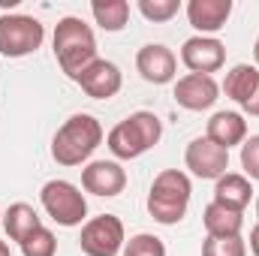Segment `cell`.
Here are the masks:
<instances>
[{"mask_svg": "<svg viewBox=\"0 0 259 256\" xmlns=\"http://www.w3.org/2000/svg\"><path fill=\"white\" fill-rule=\"evenodd\" d=\"M160 139H163V121L154 112L142 109V112L127 115L121 124H115V127L109 130L106 145H109V151L118 160H136L145 151H151Z\"/></svg>", "mask_w": 259, "mask_h": 256, "instance_id": "obj_3", "label": "cell"}, {"mask_svg": "<svg viewBox=\"0 0 259 256\" xmlns=\"http://www.w3.org/2000/svg\"><path fill=\"white\" fill-rule=\"evenodd\" d=\"M241 109H244V115H250V118H259V81L256 88H253V94L241 103Z\"/></svg>", "mask_w": 259, "mask_h": 256, "instance_id": "obj_26", "label": "cell"}, {"mask_svg": "<svg viewBox=\"0 0 259 256\" xmlns=\"http://www.w3.org/2000/svg\"><path fill=\"white\" fill-rule=\"evenodd\" d=\"M205 136L214 145H220V148L229 151L235 145H244V139H247V121H244L241 112H214L211 121H208Z\"/></svg>", "mask_w": 259, "mask_h": 256, "instance_id": "obj_15", "label": "cell"}, {"mask_svg": "<svg viewBox=\"0 0 259 256\" xmlns=\"http://www.w3.org/2000/svg\"><path fill=\"white\" fill-rule=\"evenodd\" d=\"M103 142V124L94 115H72L58 127L52 139V160L58 166H81Z\"/></svg>", "mask_w": 259, "mask_h": 256, "instance_id": "obj_1", "label": "cell"}, {"mask_svg": "<svg viewBox=\"0 0 259 256\" xmlns=\"http://www.w3.org/2000/svg\"><path fill=\"white\" fill-rule=\"evenodd\" d=\"M127 238H124V223L118 214H100L84 220L81 235H78V247L84 256H118L124 250Z\"/></svg>", "mask_w": 259, "mask_h": 256, "instance_id": "obj_7", "label": "cell"}, {"mask_svg": "<svg viewBox=\"0 0 259 256\" xmlns=\"http://www.w3.org/2000/svg\"><path fill=\"white\" fill-rule=\"evenodd\" d=\"M39 202L46 208V214L58 223V226H84V217H88V199L84 193L78 190L72 181L64 178H52L42 184L39 190Z\"/></svg>", "mask_w": 259, "mask_h": 256, "instance_id": "obj_5", "label": "cell"}, {"mask_svg": "<svg viewBox=\"0 0 259 256\" xmlns=\"http://www.w3.org/2000/svg\"><path fill=\"white\" fill-rule=\"evenodd\" d=\"M136 6H139V12H142L148 21L163 24V21H172V18L178 15L181 0H139Z\"/></svg>", "mask_w": 259, "mask_h": 256, "instance_id": "obj_22", "label": "cell"}, {"mask_svg": "<svg viewBox=\"0 0 259 256\" xmlns=\"http://www.w3.org/2000/svg\"><path fill=\"white\" fill-rule=\"evenodd\" d=\"M181 64L187 66L190 72H202L211 75L217 69H223L226 64V46L217 36H190L181 46Z\"/></svg>", "mask_w": 259, "mask_h": 256, "instance_id": "obj_9", "label": "cell"}, {"mask_svg": "<svg viewBox=\"0 0 259 256\" xmlns=\"http://www.w3.org/2000/svg\"><path fill=\"white\" fill-rule=\"evenodd\" d=\"M94 21L106 30V33H118L124 30L130 21V3L127 0H94L91 3Z\"/></svg>", "mask_w": 259, "mask_h": 256, "instance_id": "obj_20", "label": "cell"}, {"mask_svg": "<svg viewBox=\"0 0 259 256\" xmlns=\"http://www.w3.org/2000/svg\"><path fill=\"white\" fill-rule=\"evenodd\" d=\"M124 256H166V244L151 232H139L124 244Z\"/></svg>", "mask_w": 259, "mask_h": 256, "instance_id": "obj_23", "label": "cell"}, {"mask_svg": "<svg viewBox=\"0 0 259 256\" xmlns=\"http://www.w3.org/2000/svg\"><path fill=\"white\" fill-rule=\"evenodd\" d=\"M256 223H259V196H256Z\"/></svg>", "mask_w": 259, "mask_h": 256, "instance_id": "obj_30", "label": "cell"}, {"mask_svg": "<svg viewBox=\"0 0 259 256\" xmlns=\"http://www.w3.org/2000/svg\"><path fill=\"white\" fill-rule=\"evenodd\" d=\"M253 199V184L250 178L238 175V172H226L223 178L214 181V202L217 205H226L232 211H244Z\"/></svg>", "mask_w": 259, "mask_h": 256, "instance_id": "obj_17", "label": "cell"}, {"mask_svg": "<svg viewBox=\"0 0 259 256\" xmlns=\"http://www.w3.org/2000/svg\"><path fill=\"white\" fill-rule=\"evenodd\" d=\"M175 103L187 112H205L217 103L220 97V84L214 81V75H202V72H187L175 81Z\"/></svg>", "mask_w": 259, "mask_h": 256, "instance_id": "obj_11", "label": "cell"}, {"mask_svg": "<svg viewBox=\"0 0 259 256\" xmlns=\"http://www.w3.org/2000/svg\"><path fill=\"white\" fill-rule=\"evenodd\" d=\"M75 84H78L91 100H112V97L121 91L124 75H121L118 64L97 58L91 66H84V69H81V75L75 78Z\"/></svg>", "mask_w": 259, "mask_h": 256, "instance_id": "obj_13", "label": "cell"}, {"mask_svg": "<svg viewBox=\"0 0 259 256\" xmlns=\"http://www.w3.org/2000/svg\"><path fill=\"white\" fill-rule=\"evenodd\" d=\"M250 253L259 256V223L250 229Z\"/></svg>", "mask_w": 259, "mask_h": 256, "instance_id": "obj_27", "label": "cell"}, {"mask_svg": "<svg viewBox=\"0 0 259 256\" xmlns=\"http://www.w3.org/2000/svg\"><path fill=\"white\" fill-rule=\"evenodd\" d=\"M259 81V69L250 64H235L229 72H226V78H223V94L232 100V103H244L250 94H253V88H256Z\"/></svg>", "mask_w": 259, "mask_h": 256, "instance_id": "obj_19", "label": "cell"}, {"mask_svg": "<svg viewBox=\"0 0 259 256\" xmlns=\"http://www.w3.org/2000/svg\"><path fill=\"white\" fill-rule=\"evenodd\" d=\"M18 247H21V256H55L58 253V238H55L52 229L39 226V229H36L33 235H27Z\"/></svg>", "mask_w": 259, "mask_h": 256, "instance_id": "obj_21", "label": "cell"}, {"mask_svg": "<svg viewBox=\"0 0 259 256\" xmlns=\"http://www.w3.org/2000/svg\"><path fill=\"white\" fill-rule=\"evenodd\" d=\"M202 256H247V241L241 235L235 238H205Z\"/></svg>", "mask_w": 259, "mask_h": 256, "instance_id": "obj_24", "label": "cell"}, {"mask_svg": "<svg viewBox=\"0 0 259 256\" xmlns=\"http://www.w3.org/2000/svg\"><path fill=\"white\" fill-rule=\"evenodd\" d=\"M190 193L193 184L181 169H163L148 193V214L163 226H175L184 220L190 208Z\"/></svg>", "mask_w": 259, "mask_h": 256, "instance_id": "obj_4", "label": "cell"}, {"mask_svg": "<svg viewBox=\"0 0 259 256\" xmlns=\"http://www.w3.org/2000/svg\"><path fill=\"white\" fill-rule=\"evenodd\" d=\"M253 61H256V69H259V36H256V42H253Z\"/></svg>", "mask_w": 259, "mask_h": 256, "instance_id": "obj_29", "label": "cell"}, {"mask_svg": "<svg viewBox=\"0 0 259 256\" xmlns=\"http://www.w3.org/2000/svg\"><path fill=\"white\" fill-rule=\"evenodd\" d=\"M232 15V0H190L187 3V21L199 30V36H214L226 27Z\"/></svg>", "mask_w": 259, "mask_h": 256, "instance_id": "obj_14", "label": "cell"}, {"mask_svg": "<svg viewBox=\"0 0 259 256\" xmlns=\"http://www.w3.org/2000/svg\"><path fill=\"white\" fill-rule=\"evenodd\" d=\"M46 39V27L33 15H0V55L3 58H27Z\"/></svg>", "mask_w": 259, "mask_h": 256, "instance_id": "obj_6", "label": "cell"}, {"mask_svg": "<svg viewBox=\"0 0 259 256\" xmlns=\"http://www.w3.org/2000/svg\"><path fill=\"white\" fill-rule=\"evenodd\" d=\"M52 49H55V58H58L61 69L72 81L81 75L84 66H91L97 61V36H94L91 24H84L75 15H66L55 24Z\"/></svg>", "mask_w": 259, "mask_h": 256, "instance_id": "obj_2", "label": "cell"}, {"mask_svg": "<svg viewBox=\"0 0 259 256\" xmlns=\"http://www.w3.org/2000/svg\"><path fill=\"white\" fill-rule=\"evenodd\" d=\"M241 169L244 178L259 181V136H247L241 145Z\"/></svg>", "mask_w": 259, "mask_h": 256, "instance_id": "obj_25", "label": "cell"}, {"mask_svg": "<svg viewBox=\"0 0 259 256\" xmlns=\"http://www.w3.org/2000/svg\"><path fill=\"white\" fill-rule=\"evenodd\" d=\"M184 166L202 181H217L229 169V151L214 145L208 136H199L184 151Z\"/></svg>", "mask_w": 259, "mask_h": 256, "instance_id": "obj_8", "label": "cell"}, {"mask_svg": "<svg viewBox=\"0 0 259 256\" xmlns=\"http://www.w3.org/2000/svg\"><path fill=\"white\" fill-rule=\"evenodd\" d=\"M202 223H205L208 238H235L244 229V211H232L226 205L211 202L202 211Z\"/></svg>", "mask_w": 259, "mask_h": 256, "instance_id": "obj_16", "label": "cell"}, {"mask_svg": "<svg viewBox=\"0 0 259 256\" xmlns=\"http://www.w3.org/2000/svg\"><path fill=\"white\" fill-rule=\"evenodd\" d=\"M39 226H42V217H39L36 208L27 205V202H12V205L3 211V229H6V235H9V241H15V244H21V241H24L27 235H33Z\"/></svg>", "mask_w": 259, "mask_h": 256, "instance_id": "obj_18", "label": "cell"}, {"mask_svg": "<svg viewBox=\"0 0 259 256\" xmlns=\"http://www.w3.org/2000/svg\"><path fill=\"white\" fill-rule=\"evenodd\" d=\"M0 256H12V250H9V244H6V241H0Z\"/></svg>", "mask_w": 259, "mask_h": 256, "instance_id": "obj_28", "label": "cell"}, {"mask_svg": "<svg viewBox=\"0 0 259 256\" xmlns=\"http://www.w3.org/2000/svg\"><path fill=\"white\" fill-rule=\"evenodd\" d=\"M136 69L148 84H169L178 75V58L163 42H148L136 55Z\"/></svg>", "mask_w": 259, "mask_h": 256, "instance_id": "obj_10", "label": "cell"}, {"mask_svg": "<svg viewBox=\"0 0 259 256\" xmlns=\"http://www.w3.org/2000/svg\"><path fill=\"white\" fill-rule=\"evenodd\" d=\"M81 187L94 196H118L127 187V172L118 160H91L81 169Z\"/></svg>", "mask_w": 259, "mask_h": 256, "instance_id": "obj_12", "label": "cell"}]
</instances>
